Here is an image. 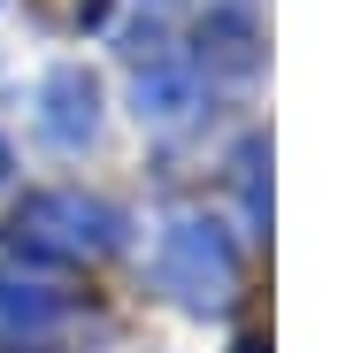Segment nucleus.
<instances>
[{
	"label": "nucleus",
	"mask_w": 361,
	"mask_h": 353,
	"mask_svg": "<svg viewBox=\"0 0 361 353\" xmlns=\"http://www.w3.org/2000/svg\"><path fill=\"white\" fill-rule=\"evenodd\" d=\"M154 284L185 315H231L238 307V284H246L238 238L223 223H208V215H169L161 238H154Z\"/></svg>",
	"instance_id": "f257e3e1"
},
{
	"label": "nucleus",
	"mask_w": 361,
	"mask_h": 353,
	"mask_svg": "<svg viewBox=\"0 0 361 353\" xmlns=\"http://www.w3.org/2000/svg\"><path fill=\"white\" fill-rule=\"evenodd\" d=\"M123 208H108L100 192H77V185H54V192H31L23 208L8 215V246L31 254V261H108L123 246Z\"/></svg>",
	"instance_id": "f03ea898"
},
{
	"label": "nucleus",
	"mask_w": 361,
	"mask_h": 353,
	"mask_svg": "<svg viewBox=\"0 0 361 353\" xmlns=\"http://www.w3.org/2000/svg\"><path fill=\"white\" fill-rule=\"evenodd\" d=\"M39 139L54 154H92L100 146V77L85 62H54L39 77Z\"/></svg>",
	"instance_id": "7ed1b4c3"
},
{
	"label": "nucleus",
	"mask_w": 361,
	"mask_h": 353,
	"mask_svg": "<svg viewBox=\"0 0 361 353\" xmlns=\"http://www.w3.org/2000/svg\"><path fill=\"white\" fill-rule=\"evenodd\" d=\"M77 299L47 277H23V269H0V346H47L54 330H70Z\"/></svg>",
	"instance_id": "20e7f679"
},
{
	"label": "nucleus",
	"mask_w": 361,
	"mask_h": 353,
	"mask_svg": "<svg viewBox=\"0 0 361 353\" xmlns=\"http://www.w3.org/2000/svg\"><path fill=\"white\" fill-rule=\"evenodd\" d=\"M192 116H200V85H192V70L146 62V70H139V123H146V131H185Z\"/></svg>",
	"instance_id": "39448f33"
},
{
	"label": "nucleus",
	"mask_w": 361,
	"mask_h": 353,
	"mask_svg": "<svg viewBox=\"0 0 361 353\" xmlns=\"http://www.w3.org/2000/svg\"><path fill=\"white\" fill-rule=\"evenodd\" d=\"M200 54H208L223 77H254V62H262V31H254V16L231 8L223 23H200Z\"/></svg>",
	"instance_id": "423d86ee"
},
{
	"label": "nucleus",
	"mask_w": 361,
	"mask_h": 353,
	"mask_svg": "<svg viewBox=\"0 0 361 353\" xmlns=\"http://www.w3.org/2000/svg\"><path fill=\"white\" fill-rule=\"evenodd\" d=\"M262 169H269V146L262 139H246L231 154V185H238V208H246L254 230H269V177H262Z\"/></svg>",
	"instance_id": "0eeeda50"
},
{
	"label": "nucleus",
	"mask_w": 361,
	"mask_h": 353,
	"mask_svg": "<svg viewBox=\"0 0 361 353\" xmlns=\"http://www.w3.org/2000/svg\"><path fill=\"white\" fill-rule=\"evenodd\" d=\"M8 169H16V154H8V139H0V185H8Z\"/></svg>",
	"instance_id": "6e6552de"
}]
</instances>
